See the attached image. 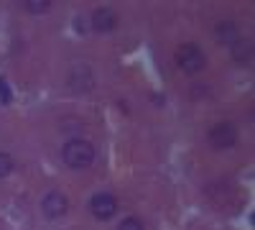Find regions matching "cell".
<instances>
[{"label":"cell","instance_id":"6da1fadb","mask_svg":"<svg viewBox=\"0 0 255 230\" xmlns=\"http://www.w3.org/2000/svg\"><path fill=\"white\" fill-rule=\"evenodd\" d=\"M61 159L69 169H90L95 161V146L84 138H72L61 149Z\"/></svg>","mask_w":255,"mask_h":230},{"label":"cell","instance_id":"7a4b0ae2","mask_svg":"<svg viewBox=\"0 0 255 230\" xmlns=\"http://www.w3.org/2000/svg\"><path fill=\"white\" fill-rule=\"evenodd\" d=\"M176 64L186 74H199L207 67V56H204V51L197 44H184L176 51Z\"/></svg>","mask_w":255,"mask_h":230},{"label":"cell","instance_id":"3957f363","mask_svg":"<svg viewBox=\"0 0 255 230\" xmlns=\"http://www.w3.org/2000/svg\"><path fill=\"white\" fill-rule=\"evenodd\" d=\"M209 146L212 149H217V151H222V149H232V146L238 143V128L232 123H215L209 128Z\"/></svg>","mask_w":255,"mask_h":230},{"label":"cell","instance_id":"277c9868","mask_svg":"<svg viewBox=\"0 0 255 230\" xmlns=\"http://www.w3.org/2000/svg\"><path fill=\"white\" fill-rule=\"evenodd\" d=\"M90 213L97 218V220H110V218H115L118 215V200H115V195H110V192H97V195H92V200H90Z\"/></svg>","mask_w":255,"mask_h":230},{"label":"cell","instance_id":"5b68a950","mask_svg":"<svg viewBox=\"0 0 255 230\" xmlns=\"http://www.w3.org/2000/svg\"><path fill=\"white\" fill-rule=\"evenodd\" d=\"M69 210V200L67 195H61L59 190H51L44 195V200H41V213H44L49 220H59L61 215H67Z\"/></svg>","mask_w":255,"mask_h":230},{"label":"cell","instance_id":"8992f818","mask_svg":"<svg viewBox=\"0 0 255 230\" xmlns=\"http://www.w3.org/2000/svg\"><path fill=\"white\" fill-rule=\"evenodd\" d=\"M118 23L120 20H118V13L113 8H97L92 13V28L97 33H110V31L118 28Z\"/></svg>","mask_w":255,"mask_h":230},{"label":"cell","instance_id":"52a82bcc","mask_svg":"<svg viewBox=\"0 0 255 230\" xmlns=\"http://www.w3.org/2000/svg\"><path fill=\"white\" fill-rule=\"evenodd\" d=\"M215 38L220 41V44L232 46V44H235V41L240 38L238 23H232V20H222V23H217V28H215Z\"/></svg>","mask_w":255,"mask_h":230},{"label":"cell","instance_id":"ba28073f","mask_svg":"<svg viewBox=\"0 0 255 230\" xmlns=\"http://www.w3.org/2000/svg\"><path fill=\"white\" fill-rule=\"evenodd\" d=\"M230 54H232V59H235L238 64H250L253 61V44L248 38H238L235 44L230 46Z\"/></svg>","mask_w":255,"mask_h":230},{"label":"cell","instance_id":"9c48e42d","mask_svg":"<svg viewBox=\"0 0 255 230\" xmlns=\"http://www.w3.org/2000/svg\"><path fill=\"white\" fill-rule=\"evenodd\" d=\"M13 169H15L13 156H10V154H5V151H0V179L10 177V174H13Z\"/></svg>","mask_w":255,"mask_h":230},{"label":"cell","instance_id":"30bf717a","mask_svg":"<svg viewBox=\"0 0 255 230\" xmlns=\"http://www.w3.org/2000/svg\"><path fill=\"white\" fill-rule=\"evenodd\" d=\"M49 8H51L49 0H28V3H26V10H28V13H33V15H38V13H46Z\"/></svg>","mask_w":255,"mask_h":230},{"label":"cell","instance_id":"8fae6325","mask_svg":"<svg viewBox=\"0 0 255 230\" xmlns=\"http://www.w3.org/2000/svg\"><path fill=\"white\" fill-rule=\"evenodd\" d=\"M118 230H145V225H143V220L140 218H125L120 225H118Z\"/></svg>","mask_w":255,"mask_h":230},{"label":"cell","instance_id":"7c38bea8","mask_svg":"<svg viewBox=\"0 0 255 230\" xmlns=\"http://www.w3.org/2000/svg\"><path fill=\"white\" fill-rule=\"evenodd\" d=\"M10 100H13V95H10L8 82H5V79H0V102H3V105H10Z\"/></svg>","mask_w":255,"mask_h":230}]
</instances>
